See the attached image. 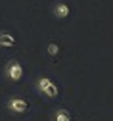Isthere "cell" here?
<instances>
[{"label":"cell","mask_w":113,"mask_h":121,"mask_svg":"<svg viewBox=\"0 0 113 121\" xmlns=\"http://www.w3.org/2000/svg\"><path fill=\"white\" fill-rule=\"evenodd\" d=\"M52 121H71V113H69L67 110L59 108V110H56V112H54Z\"/></svg>","instance_id":"8992f818"},{"label":"cell","mask_w":113,"mask_h":121,"mask_svg":"<svg viewBox=\"0 0 113 121\" xmlns=\"http://www.w3.org/2000/svg\"><path fill=\"white\" fill-rule=\"evenodd\" d=\"M52 13H54V17H58V19H65L71 13V10H69V6L65 2H58V4L52 6Z\"/></svg>","instance_id":"277c9868"},{"label":"cell","mask_w":113,"mask_h":121,"mask_svg":"<svg viewBox=\"0 0 113 121\" xmlns=\"http://www.w3.org/2000/svg\"><path fill=\"white\" fill-rule=\"evenodd\" d=\"M0 46H15V37L12 33H0Z\"/></svg>","instance_id":"5b68a950"},{"label":"cell","mask_w":113,"mask_h":121,"mask_svg":"<svg viewBox=\"0 0 113 121\" xmlns=\"http://www.w3.org/2000/svg\"><path fill=\"white\" fill-rule=\"evenodd\" d=\"M4 75H6V79H10V81H13V83L21 81V77H23V67H21V64L15 62V60L8 62L6 67H4Z\"/></svg>","instance_id":"7a4b0ae2"},{"label":"cell","mask_w":113,"mask_h":121,"mask_svg":"<svg viewBox=\"0 0 113 121\" xmlns=\"http://www.w3.org/2000/svg\"><path fill=\"white\" fill-rule=\"evenodd\" d=\"M35 86H37L38 92H40L42 96H46V98H56V96L59 94L58 85H56L54 81H50L48 77H40V79H37Z\"/></svg>","instance_id":"6da1fadb"},{"label":"cell","mask_w":113,"mask_h":121,"mask_svg":"<svg viewBox=\"0 0 113 121\" xmlns=\"http://www.w3.org/2000/svg\"><path fill=\"white\" fill-rule=\"evenodd\" d=\"M6 108H8L12 113H23V112H27V110H29V102H27L25 98L13 96V98H8Z\"/></svg>","instance_id":"3957f363"},{"label":"cell","mask_w":113,"mask_h":121,"mask_svg":"<svg viewBox=\"0 0 113 121\" xmlns=\"http://www.w3.org/2000/svg\"><path fill=\"white\" fill-rule=\"evenodd\" d=\"M58 52H59V46H58L56 42H50V44H48V54H50V56H56Z\"/></svg>","instance_id":"52a82bcc"}]
</instances>
